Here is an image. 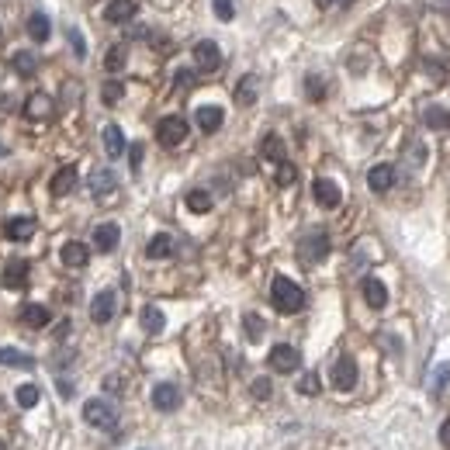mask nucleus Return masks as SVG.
Segmentation results:
<instances>
[{
	"label": "nucleus",
	"instance_id": "5701e85b",
	"mask_svg": "<svg viewBox=\"0 0 450 450\" xmlns=\"http://www.w3.org/2000/svg\"><path fill=\"white\" fill-rule=\"evenodd\" d=\"M423 122L433 129V132H450V111L440 105H429L423 111Z\"/></svg>",
	"mask_w": 450,
	"mask_h": 450
},
{
	"label": "nucleus",
	"instance_id": "f3484780",
	"mask_svg": "<svg viewBox=\"0 0 450 450\" xmlns=\"http://www.w3.org/2000/svg\"><path fill=\"white\" fill-rule=\"evenodd\" d=\"M135 0H111L107 4V11H105V18L111 21V25H125V21H132L135 18Z\"/></svg>",
	"mask_w": 450,
	"mask_h": 450
},
{
	"label": "nucleus",
	"instance_id": "e433bc0d",
	"mask_svg": "<svg viewBox=\"0 0 450 450\" xmlns=\"http://www.w3.org/2000/svg\"><path fill=\"white\" fill-rule=\"evenodd\" d=\"M122 94H125V83H118V80H107L105 90H101L105 105H118V101H122Z\"/></svg>",
	"mask_w": 450,
	"mask_h": 450
},
{
	"label": "nucleus",
	"instance_id": "b1692460",
	"mask_svg": "<svg viewBox=\"0 0 450 450\" xmlns=\"http://www.w3.org/2000/svg\"><path fill=\"white\" fill-rule=\"evenodd\" d=\"M53 194L55 198H63V194H70V191H73V187H77V166H63V170H59V173H55L53 177Z\"/></svg>",
	"mask_w": 450,
	"mask_h": 450
},
{
	"label": "nucleus",
	"instance_id": "ea45409f",
	"mask_svg": "<svg viewBox=\"0 0 450 450\" xmlns=\"http://www.w3.org/2000/svg\"><path fill=\"white\" fill-rule=\"evenodd\" d=\"M294 177H298V170H294L291 163L284 159V163L277 166V184H281V187H288V184H294Z\"/></svg>",
	"mask_w": 450,
	"mask_h": 450
},
{
	"label": "nucleus",
	"instance_id": "7c9ffc66",
	"mask_svg": "<svg viewBox=\"0 0 450 450\" xmlns=\"http://www.w3.org/2000/svg\"><path fill=\"white\" fill-rule=\"evenodd\" d=\"M11 66H14V73H18V77H35V70H38L35 55L25 53V49H21V53H14V55H11Z\"/></svg>",
	"mask_w": 450,
	"mask_h": 450
},
{
	"label": "nucleus",
	"instance_id": "473e14b6",
	"mask_svg": "<svg viewBox=\"0 0 450 450\" xmlns=\"http://www.w3.org/2000/svg\"><path fill=\"white\" fill-rule=\"evenodd\" d=\"M236 101H239L242 107L257 101V77H242V80H239V87H236Z\"/></svg>",
	"mask_w": 450,
	"mask_h": 450
},
{
	"label": "nucleus",
	"instance_id": "39448f33",
	"mask_svg": "<svg viewBox=\"0 0 450 450\" xmlns=\"http://www.w3.org/2000/svg\"><path fill=\"white\" fill-rule=\"evenodd\" d=\"M267 364H270V371H277V374H294L301 368V353H298L291 343H277L270 350Z\"/></svg>",
	"mask_w": 450,
	"mask_h": 450
},
{
	"label": "nucleus",
	"instance_id": "58836bf2",
	"mask_svg": "<svg viewBox=\"0 0 450 450\" xmlns=\"http://www.w3.org/2000/svg\"><path fill=\"white\" fill-rule=\"evenodd\" d=\"M212 7H215V18H218V21H232V18H236L232 0H212Z\"/></svg>",
	"mask_w": 450,
	"mask_h": 450
},
{
	"label": "nucleus",
	"instance_id": "dca6fc26",
	"mask_svg": "<svg viewBox=\"0 0 450 450\" xmlns=\"http://www.w3.org/2000/svg\"><path fill=\"white\" fill-rule=\"evenodd\" d=\"M360 291H364V301H368L371 309H385V305H388V288H385L377 277H364Z\"/></svg>",
	"mask_w": 450,
	"mask_h": 450
},
{
	"label": "nucleus",
	"instance_id": "a18cd8bd",
	"mask_svg": "<svg viewBox=\"0 0 450 450\" xmlns=\"http://www.w3.org/2000/svg\"><path fill=\"white\" fill-rule=\"evenodd\" d=\"M70 38H73V53H77L80 59H83V55H87V45H83V35H80V31H73Z\"/></svg>",
	"mask_w": 450,
	"mask_h": 450
},
{
	"label": "nucleus",
	"instance_id": "9b49d317",
	"mask_svg": "<svg viewBox=\"0 0 450 450\" xmlns=\"http://www.w3.org/2000/svg\"><path fill=\"white\" fill-rule=\"evenodd\" d=\"M114 309H118V298H114V291H101L94 301H90V318H94L97 326H105V322H111V318H114Z\"/></svg>",
	"mask_w": 450,
	"mask_h": 450
},
{
	"label": "nucleus",
	"instance_id": "9d476101",
	"mask_svg": "<svg viewBox=\"0 0 450 450\" xmlns=\"http://www.w3.org/2000/svg\"><path fill=\"white\" fill-rule=\"evenodd\" d=\"M368 187H371L374 194H385V191H392L395 187V166L392 163H377L368 170Z\"/></svg>",
	"mask_w": 450,
	"mask_h": 450
},
{
	"label": "nucleus",
	"instance_id": "6ab92c4d",
	"mask_svg": "<svg viewBox=\"0 0 450 450\" xmlns=\"http://www.w3.org/2000/svg\"><path fill=\"white\" fill-rule=\"evenodd\" d=\"M0 364H4V368H21V371H31V368H35V357L25 353V350H14V346H0Z\"/></svg>",
	"mask_w": 450,
	"mask_h": 450
},
{
	"label": "nucleus",
	"instance_id": "0eeeda50",
	"mask_svg": "<svg viewBox=\"0 0 450 450\" xmlns=\"http://www.w3.org/2000/svg\"><path fill=\"white\" fill-rule=\"evenodd\" d=\"M194 63H198V70H205V73H215L218 66H222V49L208 42V38H201L198 45H194Z\"/></svg>",
	"mask_w": 450,
	"mask_h": 450
},
{
	"label": "nucleus",
	"instance_id": "a211bd4d",
	"mask_svg": "<svg viewBox=\"0 0 450 450\" xmlns=\"http://www.w3.org/2000/svg\"><path fill=\"white\" fill-rule=\"evenodd\" d=\"M21 322H25L28 329H45V326L53 322V312H49L45 305H35V301H31V305L21 309Z\"/></svg>",
	"mask_w": 450,
	"mask_h": 450
},
{
	"label": "nucleus",
	"instance_id": "7ed1b4c3",
	"mask_svg": "<svg viewBox=\"0 0 450 450\" xmlns=\"http://www.w3.org/2000/svg\"><path fill=\"white\" fill-rule=\"evenodd\" d=\"M298 257H301L305 264H318V260H326V257H329V236H326L322 229H312L309 236L298 242Z\"/></svg>",
	"mask_w": 450,
	"mask_h": 450
},
{
	"label": "nucleus",
	"instance_id": "4c0bfd02",
	"mask_svg": "<svg viewBox=\"0 0 450 450\" xmlns=\"http://www.w3.org/2000/svg\"><path fill=\"white\" fill-rule=\"evenodd\" d=\"M298 392H301V395H318V392H322V385H318V374H305V377H301V381H298Z\"/></svg>",
	"mask_w": 450,
	"mask_h": 450
},
{
	"label": "nucleus",
	"instance_id": "2f4dec72",
	"mask_svg": "<svg viewBox=\"0 0 450 450\" xmlns=\"http://www.w3.org/2000/svg\"><path fill=\"white\" fill-rule=\"evenodd\" d=\"M163 326H166V318H163V312H159L156 305H146V309H142V329L156 336V333H163Z\"/></svg>",
	"mask_w": 450,
	"mask_h": 450
},
{
	"label": "nucleus",
	"instance_id": "bb28decb",
	"mask_svg": "<svg viewBox=\"0 0 450 450\" xmlns=\"http://www.w3.org/2000/svg\"><path fill=\"white\" fill-rule=\"evenodd\" d=\"M105 153L111 159H118L122 153H125V135H122L118 125H107V129H105Z\"/></svg>",
	"mask_w": 450,
	"mask_h": 450
},
{
	"label": "nucleus",
	"instance_id": "cd10ccee",
	"mask_svg": "<svg viewBox=\"0 0 450 450\" xmlns=\"http://www.w3.org/2000/svg\"><path fill=\"white\" fill-rule=\"evenodd\" d=\"M260 153H264V159H270V163H284V139H281V135H264Z\"/></svg>",
	"mask_w": 450,
	"mask_h": 450
},
{
	"label": "nucleus",
	"instance_id": "f03ea898",
	"mask_svg": "<svg viewBox=\"0 0 450 450\" xmlns=\"http://www.w3.org/2000/svg\"><path fill=\"white\" fill-rule=\"evenodd\" d=\"M83 423L94 429H114L118 426V409L107 398H87L83 402Z\"/></svg>",
	"mask_w": 450,
	"mask_h": 450
},
{
	"label": "nucleus",
	"instance_id": "a19ab883",
	"mask_svg": "<svg viewBox=\"0 0 450 450\" xmlns=\"http://www.w3.org/2000/svg\"><path fill=\"white\" fill-rule=\"evenodd\" d=\"M305 87H309V97H312V101H322V97H326V83H322L316 73L305 80Z\"/></svg>",
	"mask_w": 450,
	"mask_h": 450
},
{
	"label": "nucleus",
	"instance_id": "8fccbe9b",
	"mask_svg": "<svg viewBox=\"0 0 450 450\" xmlns=\"http://www.w3.org/2000/svg\"><path fill=\"white\" fill-rule=\"evenodd\" d=\"M329 4H333V0H318V7H329Z\"/></svg>",
	"mask_w": 450,
	"mask_h": 450
},
{
	"label": "nucleus",
	"instance_id": "3c124183",
	"mask_svg": "<svg viewBox=\"0 0 450 450\" xmlns=\"http://www.w3.org/2000/svg\"><path fill=\"white\" fill-rule=\"evenodd\" d=\"M4 156H7V146H0V159H4Z\"/></svg>",
	"mask_w": 450,
	"mask_h": 450
},
{
	"label": "nucleus",
	"instance_id": "09e8293b",
	"mask_svg": "<svg viewBox=\"0 0 450 450\" xmlns=\"http://www.w3.org/2000/svg\"><path fill=\"white\" fill-rule=\"evenodd\" d=\"M436 7H440V11H447V14H450V0H436Z\"/></svg>",
	"mask_w": 450,
	"mask_h": 450
},
{
	"label": "nucleus",
	"instance_id": "1a4fd4ad",
	"mask_svg": "<svg viewBox=\"0 0 450 450\" xmlns=\"http://www.w3.org/2000/svg\"><path fill=\"white\" fill-rule=\"evenodd\" d=\"M333 385L340 388V392H350L353 385H357V360L353 357H340L336 364H333Z\"/></svg>",
	"mask_w": 450,
	"mask_h": 450
},
{
	"label": "nucleus",
	"instance_id": "f8f14e48",
	"mask_svg": "<svg viewBox=\"0 0 450 450\" xmlns=\"http://www.w3.org/2000/svg\"><path fill=\"white\" fill-rule=\"evenodd\" d=\"M118 239H122V229H118L114 222H101V225L94 229V246H97V253H111V250L118 246Z\"/></svg>",
	"mask_w": 450,
	"mask_h": 450
},
{
	"label": "nucleus",
	"instance_id": "6e6552de",
	"mask_svg": "<svg viewBox=\"0 0 450 450\" xmlns=\"http://www.w3.org/2000/svg\"><path fill=\"white\" fill-rule=\"evenodd\" d=\"M312 198H316V205H322V208H340V201H343V191L333 184L329 177H318L316 184H312Z\"/></svg>",
	"mask_w": 450,
	"mask_h": 450
},
{
	"label": "nucleus",
	"instance_id": "79ce46f5",
	"mask_svg": "<svg viewBox=\"0 0 450 450\" xmlns=\"http://www.w3.org/2000/svg\"><path fill=\"white\" fill-rule=\"evenodd\" d=\"M250 392H253V398H270V392H274V385H270L267 377H257V381L250 385Z\"/></svg>",
	"mask_w": 450,
	"mask_h": 450
},
{
	"label": "nucleus",
	"instance_id": "4be33fe9",
	"mask_svg": "<svg viewBox=\"0 0 450 450\" xmlns=\"http://www.w3.org/2000/svg\"><path fill=\"white\" fill-rule=\"evenodd\" d=\"M146 257H149V260H166V257H173V236L156 232V236L149 239V246H146Z\"/></svg>",
	"mask_w": 450,
	"mask_h": 450
},
{
	"label": "nucleus",
	"instance_id": "aec40b11",
	"mask_svg": "<svg viewBox=\"0 0 450 450\" xmlns=\"http://www.w3.org/2000/svg\"><path fill=\"white\" fill-rule=\"evenodd\" d=\"M59 260L66 267H83L87 260H90V250L83 246V242H77V239H70L63 250H59Z\"/></svg>",
	"mask_w": 450,
	"mask_h": 450
},
{
	"label": "nucleus",
	"instance_id": "c9c22d12",
	"mask_svg": "<svg viewBox=\"0 0 450 450\" xmlns=\"http://www.w3.org/2000/svg\"><path fill=\"white\" fill-rule=\"evenodd\" d=\"M18 405H21V409H31V405H38V398H42V392H38V388H35V385H21V388H18Z\"/></svg>",
	"mask_w": 450,
	"mask_h": 450
},
{
	"label": "nucleus",
	"instance_id": "ddd939ff",
	"mask_svg": "<svg viewBox=\"0 0 450 450\" xmlns=\"http://www.w3.org/2000/svg\"><path fill=\"white\" fill-rule=\"evenodd\" d=\"M4 236L14 239V242L31 239V236H35V218H31V215H18V218H11V222L4 225Z\"/></svg>",
	"mask_w": 450,
	"mask_h": 450
},
{
	"label": "nucleus",
	"instance_id": "20e7f679",
	"mask_svg": "<svg viewBox=\"0 0 450 450\" xmlns=\"http://www.w3.org/2000/svg\"><path fill=\"white\" fill-rule=\"evenodd\" d=\"M184 139H187V122L181 118V114H166V118L156 125V142L159 146H166V149L181 146Z\"/></svg>",
	"mask_w": 450,
	"mask_h": 450
},
{
	"label": "nucleus",
	"instance_id": "393cba45",
	"mask_svg": "<svg viewBox=\"0 0 450 450\" xmlns=\"http://www.w3.org/2000/svg\"><path fill=\"white\" fill-rule=\"evenodd\" d=\"M114 187H118V177H114L111 170H97V173L90 177V191H94V198L114 194Z\"/></svg>",
	"mask_w": 450,
	"mask_h": 450
},
{
	"label": "nucleus",
	"instance_id": "c756f323",
	"mask_svg": "<svg viewBox=\"0 0 450 450\" xmlns=\"http://www.w3.org/2000/svg\"><path fill=\"white\" fill-rule=\"evenodd\" d=\"M125 59H129V49L118 42V45H111L107 49V55H105V70L107 73H122L125 70Z\"/></svg>",
	"mask_w": 450,
	"mask_h": 450
},
{
	"label": "nucleus",
	"instance_id": "72a5a7b5",
	"mask_svg": "<svg viewBox=\"0 0 450 450\" xmlns=\"http://www.w3.org/2000/svg\"><path fill=\"white\" fill-rule=\"evenodd\" d=\"M447 381H450V360H447V364H440V368L433 371V381H429V395H444Z\"/></svg>",
	"mask_w": 450,
	"mask_h": 450
},
{
	"label": "nucleus",
	"instance_id": "2eb2a0df",
	"mask_svg": "<svg viewBox=\"0 0 450 450\" xmlns=\"http://www.w3.org/2000/svg\"><path fill=\"white\" fill-rule=\"evenodd\" d=\"M25 28H28V35H31L35 42H45V38L53 35V21H49V14H45V11H31V14H28V21H25Z\"/></svg>",
	"mask_w": 450,
	"mask_h": 450
},
{
	"label": "nucleus",
	"instance_id": "de8ad7c7",
	"mask_svg": "<svg viewBox=\"0 0 450 450\" xmlns=\"http://www.w3.org/2000/svg\"><path fill=\"white\" fill-rule=\"evenodd\" d=\"M59 395H63V398H70V395H73V385H70L66 377H59Z\"/></svg>",
	"mask_w": 450,
	"mask_h": 450
},
{
	"label": "nucleus",
	"instance_id": "4468645a",
	"mask_svg": "<svg viewBox=\"0 0 450 450\" xmlns=\"http://www.w3.org/2000/svg\"><path fill=\"white\" fill-rule=\"evenodd\" d=\"M194 122H198V129H201V132H218V129H222V122H225V111H222V107H215V105H205V107H198Z\"/></svg>",
	"mask_w": 450,
	"mask_h": 450
},
{
	"label": "nucleus",
	"instance_id": "37998d69",
	"mask_svg": "<svg viewBox=\"0 0 450 450\" xmlns=\"http://www.w3.org/2000/svg\"><path fill=\"white\" fill-rule=\"evenodd\" d=\"M187 87H194V73L191 70H181L177 73V90H187Z\"/></svg>",
	"mask_w": 450,
	"mask_h": 450
},
{
	"label": "nucleus",
	"instance_id": "f257e3e1",
	"mask_svg": "<svg viewBox=\"0 0 450 450\" xmlns=\"http://www.w3.org/2000/svg\"><path fill=\"white\" fill-rule=\"evenodd\" d=\"M270 301H274V309H277V312L291 316V312H301V305H305V291L294 284L291 277H274V284H270Z\"/></svg>",
	"mask_w": 450,
	"mask_h": 450
},
{
	"label": "nucleus",
	"instance_id": "f704fd0d",
	"mask_svg": "<svg viewBox=\"0 0 450 450\" xmlns=\"http://www.w3.org/2000/svg\"><path fill=\"white\" fill-rule=\"evenodd\" d=\"M242 326H246V336L257 343L260 336H264V318L257 316V312H246V318H242Z\"/></svg>",
	"mask_w": 450,
	"mask_h": 450
},
{
	"label": "nucleus",
	"instance_id": "a878e982",
	"mask_svg": "<svg viewBox=\"0 0 450 450\" xmlns=\"http://www.w3.org/2000/svg\"><path fill=\"white\" fill-rule=\"evenodd\" d=\"M25 114L31 118V122H38V118H49L53 114V101L45 97V94H31L25 105Z\"/></svg>",
	"mask_w": 450,
	"mask_h": 450
},
{
	"label": "nucleus",
	"instance_id": "423d86ee",
	"mask_svg": "<svg viewBox=\"0 0 450 450\" xmlns=\"http://www.w3.org/2000/svg\"><path fill=\"white\" fill-rule=\"evenodd\" d=\"M153 409L159 412H177L181 409V388L173 381H159L153 388Z\"/></svg>",
	"mask_w": 450,
	"mask_h": 450
},
{
	"label": "nucleus",
	"instance_id": "c03bdc74",
	"mask_svg": "<svg viewBox=\"0 0 450 450\" xmlns=\"http://www.w3.org/2000/svg\"><path fill=\"white\" fill-rule=\"evenodd\" d=\"M129 163H132V170H139V166H142V146H139V142L129 149Z\"/></svg>",
	"mask_w": 450,
	"mask_h": 450
},
{
	"label": "nucleus",
	"instance_id": "49530a36",
	"mask_svg": "<svg viewBox=\"0 0 450 450\" xmlns=\"http://www.w3.org/2000/svg\"><path fill=\"white\" fill-rule=\"evenodd\" d=\"M440 444H444V447L450 450V419L444 426H440Z\"/></svg>",
	"mask_w": 450,
	"mask_h": 450
},
{
	"label": "nucleus",
	"instance_id": "412c9836",
	"mask_svg": "<svg viewBox=\"0 0 450 450\" xmlns=\"http://www.w3.org/2000/svg\"><path fill=\"white\" fill-rule=\"evenodd\" d=\"M4 284L21 291L28 284V260H11V264L4 267Z\"/></svg>",
	"mask_w": 450,
	"mask_h": 450
},
{
	"label": "nucleus",
	"instance_id": "c85d7f7f",
	"mask_svg": "<svg viewBox=\"0 0 450 450\" xmlns=\"http://www.w3.org/2000/svg\"><path fill=\"white\" fill-rule=\"evenodd\" d=\"M187 208L194 215H205V212H212V194L208 191H201V187H194V191H187Z\"/></svg>",
	"mask_w": 450,
	"mask_h": 450
}]
</instances>
